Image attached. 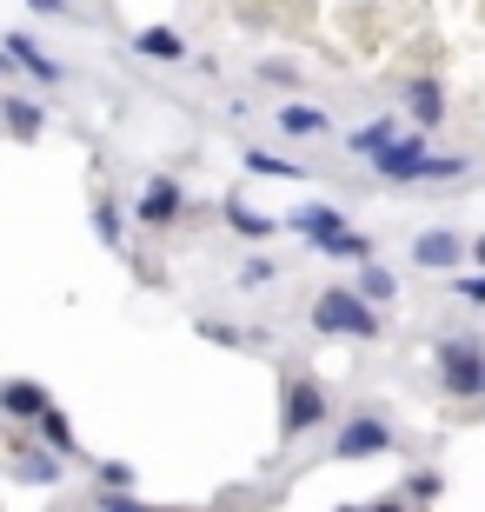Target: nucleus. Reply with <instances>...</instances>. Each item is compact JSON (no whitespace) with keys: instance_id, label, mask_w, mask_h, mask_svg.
<instances>
[{"instance_id":"f257e3e1","label":"nucleus","mask_w":485,"mask_h":512,"mask_svg":"<svg viewBox=\"0 0 485 512\" xmlns=\"http://www.w3.org/2000/svg\"><path fill=\"white\" fill-rule=\"evenodd\" d=\"M313 326L319 333H353V340H373L379 320H373V300L366 293H346V286H333V293H319L313 306Z\"/></svg>"},{"instance_id":"f03ea898","label":"nucleus","mask_w":485,"mask_h":512,"mask_svg":"<svg viewBox=\"0 0 485 512\" xmlns=\"http://www.w3.org/2000/svg\"><path fill=\"white\" fill-rule=\"evenodd\" d=\"M439 380H446V393H479L485 386V360L472 340H446L439 346Z\"/></svg>"},{"instance_id":"7ed1b4c3","label":"nucleus","mask_w":485,"mask_h":512,"mask_svg":"<svg viewBox=\"0 0 485 512\" xmlns=\"http://www.w3.org/2000/svg\"><path fill=\"white\" fill-rule=\"evenodd\" d=\"M392 446V426H379V419H346L339 426V459H373Z\"/></svg>"},{"instance_id":"20e7f679","label":"nucleus","mask_w":485,"mask_h":512,"mask_svg":"<svg viewBox=\"0 0 485 512\" xmlns=\"http://www.w3.org/2000/svg\"><path fill=\"white\" fill-rule=\"evenodd\" d=\"M180 207H187V200H180V180H147V193H140V220H147V227H167V220H180Z\"/></svg>"},{"instance_id":"39448f33","label":"nucleus","mask_w":485,"mask_h":512,"mask_svg":"<svg viewBox=\"0 0 485 512\" xmlns=\"http://www.w3.org/2000/svg\"><path fill=\"white\" fill-rule=\"evenodd\" d=\"M412 260L432 266V273H446V266L466 260V247H459V233H419V240H412Z\"/></svg>"},{"instance_id":"423d86ee","label":"nucleus","mask_w":485,"mask_h":512,"mask_svg":"<svg viewBox=\"0 0 485 512\" xmlns=\"http://www.w3.org/2000/svg\"><path fill=\"white\" fill-rule=\"evenodd\" d=\"M326 419V399H319V386L299 380L293 393H286V433H306V426H319Z\"/></svg>"},{"instance_id":"0eeeda50","label":"nucleus","mask_w":485,"mask_h":512,"mask_svg":"<svg viewBox=\"0 0 485 512\" xmlns=\"http://www.w3.org/2000/svg\"><path fill=\"white\" fill-rule=\"evenodd\" d=\"M7 54H14V67H27V74H34V80H47V87L60 80V67H54L47 54H40V47H34L27 34H7Z\"/></svg>"},{"instance_id":"6e6552de","label":"nucleus","mask_w":485,"mask_h":512,"mask_svg":"<svg viewBox=\"0 0 485 512\" xmlns=\"http://www.w3.org/2000/svg\"><path fill=\"white\" fill-rule=\"evenodd\" d=\"M34 433L47 439L54 453H74V426H67V413H60V406H40V413H34Z\"/></svg>"},{"instance_id":"1a4fd4ad","label":"nucleus","mask_w":485,"mask_h":512,"mask_svg":"<svg viewBox=\"0 0 485 512\" xmlns=\"http://www.w3.org/2000/svg\"><path fill=\"white\" fill-rule=\"evenodd\" d=\"M286 227H293V233H306V240H326V233H333V227H346V220H339L333 207H299V213H286Z\"/></svg>"},{"instance_id":"9d476101","label":"nucleus","mask_w":485,"mask_h":512,"mask_svg":"<svg viewBox=\"0 0 485 512\" xmlns=\"http://www.w3.org/2000/svg\"><path fill=\"white\" fill-rule=\"evenodd\" d=\"M133 47H140L147 60H187V40L173 34V27H147V34L133 40Z\"/></svg>"},{"instance_id":"9b49d317","label":"nucleus","mask_w":485,"mask_h":512,"mask_svg":"<svg viewBox=\"0 0 485 512\" xmlns=\"http://www.w3.org/2000/svg\"><path fill=\"white\" fill-rule=\"evenodd\" d=\"M0 406H7L14 419H34L40 406H47V393H40L34 380H14V386H0Z\"/></svg>"},{"instance_id":"f8f14e48","label":"nucleus","mask_w":485,"mask_h":512,"mask_svg":"<svg viewBox=\"0 0 485 512\" xmlns=\"http://www.w3.org/2000/svg\"><path fill=\"white\" fill-rule=\"evenodd\" d=\"M7 127H14V140H40V127H47V120H40L34 100H7Z\"/></svg>"},{"instance_id":"ddd939ff","label":"nucleus","mask_w":485,"mask_h":512,"mask_svg":"<svg viewBox=\"0 0 485 512\" xmlns=\"http://www.w3.org/2000/svg\"><path fill=\"white\" fill-rule=\"evenodd\" d=\"M313 247L333 253V260H366V240H359V233H346V227H333L326 240H313Z\"/></svg>"},{"instance_id":"4468645a","label":"nucleus","mask_w":485,"mask_h":512,"mask_svg":"<svg viewBox=\"0 0 485 512\" xmlns=\"http://www.w3.org/2000/svg\"><path fill=\"white\" fill-rule=\"evenodd\" d=\"M359 266H366V273H359V293H366V300H392V293H399V280H392V273H386V266H373V260H359Z\"/></svg>"},{"instance_id":"2eb2a0df","label":"nucleus","mask_w":485,"mask_h":512,"mask_svg":"<svg viewBox=\"0 0 485 512\" xmlns=\"http://www.w3.org/2000/svg\"><path fill=\"white\" fill-rule=\"evenodd\" d=\"M280 127L286 133H326V114L319 107H280Z\"/></svg>"},{"instance_id":"dca6fc26","label":"nucleus","mask_w":485,"mask_h":512,"mask_svg":"<svg viewBox=\"0 0 485 512\" xmlns=\"http://www.w3.org/2000/svg\"><path fill=\"white\" fill-rule=\"evenodd\" d=\"M226 220H233L246 240H266V233H273V220H266V213H253V207H226Z\"/></svg>"},{"instance_id":"f3484780","label":"nucleus","mask_w":485,"mask_h":512,"mask_svg":"<svg viewBox=\"0 0 485 512\" xmlns=\"http://www.w3.org/2000/svg\"><path fill=\"white\" fill-rule=\"evenodd\" d=\"M412 114L426 120V127H432L439 114H446V107H439V87H432V80H419V87H412Z\"/></svg>"},{"instance_id":"a211bd4d","label":"nucleus","mask_w":485,"mask_h":512,"mask_svg":"<svg viewBox=\"0 0 485 512\" xmlns=\"http://www.w3.org/2000/svg\"><path fill=\"white\" fill-rule=\"evenodd\" d=\"M20 479H27V486H54V479H60V459H20Z\"/></svg>"},{"instance_id":"6ab92c4d","label":"nucleus","mask_w":485,"mask_h":512,"mask_svg":"<svg viewBox=\"0 0 485 512\" xmlns=\"http://www.w3.org/2000/svg\"><path fill=\"white\" fill-rule=\"evenodd\" d=\"M94 233L107 240V247H120V207H113V200H100V207H94Z\"/></svg>"},{"instance_id":"aec40b11","label":"nucleus","mask_w":485,"mask_h":512,"mask_svg":"<svg viewBox=\"0 0 485 512\" xmlns=\"http://www.w3.org/2000/svg\"><path fill=\"white\" fill-rule=\"evenodd\" d=\"M246 167H253V173H273V180H299L293 160H273V153H246Z\"/></svg>"},{"instance_id":"412c9836","label":"nucleus","mask_w":485,"mask_h":512,"mask_svg":"<svg viewBox=\"0 0 485 512\" xmlns=\"http://www.w3.org/2000/svg\"><path fill=\"white\" fill-rule=\"evenodd\" d=\"M392 133H399L392 120H373V127H359V133H353V147H359V153H373L379 140H392Z\"/></svg>"},{"instance_id":"4be33fe9","label":"nucleus","mask_w":485,"mask_h":512,"mask_svg":"<svg viewBox=\"0 0 485 512\" xmlns=\"http://www.w3.org/2000/svg\"><path fill=\"white\" fill-rule=\"evenodd\" d=\"M406 493H412V499H439V473H412Z\"/></svg>"},{"instance_id":"5701e85b","label":"nucleus","mask_w":485,"mask_h":512,"mask_svg":"<svg viewBox=\"0 0 485 512\" xmlns=\"http://www.w3.org/2000/svg\"><path fill=\"white\" fill-rule=\"evenodd\" d=\"M100 479H107V486H133V466H120V459H107V466H100Z\"/></svg>"},{"instance_id":"b1692460","label":"nucleus","mask_w":485,"mask_h":512,"mask_svg":"<svg viewBox=\"0 0 485 512\" xmlns=\"http://www.w3.org/2000/svg\"><path fill=\"white\" fill-rule=\"evenodd\" d=\"M266 280H273V266H266V260H246V273H240V286H266Z\"/></svg>"},{"instance_id":"393cba45","label":"nucleus","mask_w":485,"mask_h":512,"mask_svg":"<svg viewBox=\"0 0 485 512\" xmlns=\"http://www.w3.org/2000/svg\"><path fill=\"white\" fill-rule=\"evenodd\" d=\"M459 293H466V300H485V273L479 280H459Z\"/></svg>"},{"instance_id":"a878e982","label":"nucleus","mask_w":485,"mask_h":512,"mask_svg":"<svg viewBox=\"0 0 485 512\" xmlns=\"http://www.w3.org/2000/svg\"><path fill=\"white\" fill-rule=\"evenodd\" d=\"M27 7H34V14H60V7H67V0H27Z\"/></svg>"},{"instance_id":"bb28decb","label":"nucleus","mask_w":485,"mask_h":512,"mask_svg":"<svg viewBox=\"0 0 485 512\" xmlns=\"http://www.w3.org/2000/svg\"><path fill=\"white\" fill-rule=\"evenodd\" d=\"M472 260H479V266H485V240H479V247H472Z\"/></svg>"},{"instance_id":"cd10ccee","label":"nucleus","mask_w":485,"mask_h":512,"mask_svg":"<svg viewBox=\"0 0 485 512\" xmlns=\"http://www.w3.org/2000/svg\"><path fill=\"white\" fill-rule=\"evenodd\" d=\"M479 393H485V386H479Z\"/></svg>"}]
</instances>
